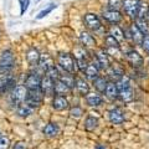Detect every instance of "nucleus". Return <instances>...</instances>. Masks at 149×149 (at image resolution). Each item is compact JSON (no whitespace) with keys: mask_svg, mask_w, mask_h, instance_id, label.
<instances>
[{"mask_svg":"<svg viewBox=\"0 0 149 149\" xmlns=\"http://www.w3.org/2000/svg\"><path fill=\"white\" fill-rule=\"evenodd\" d=\"M71 92V87L66 85L63 81L57 80L55 82V95L56 96H65Z\"/></svg>","mask_w":149,"mask_h":149,"instance_id":"f8f14e48","label":"nucleus"},{"mask_svg":"<svg viewBox=\"0 0 149 149\" xmlns=\"http://www.w3.org/2000/svg\"><path fill=\"white\" fill-rule=\"evenodd\" d=\"M130 34H132V39L134 41V44L136 45H142L144 35L142 34V31L138 29V26L136 24H133L132 26H130Z\"/></svg>","mask_w":149,"mask_h":149,"instance_id":"a211bd4d","label":"nucleus"},{"mask_svg":"<svg viewBox=\"0 0 149 149\" xmlns=\"http://www.w3.org/2000/svg\"><path fill=\"white\" fill-rule=\"evenodd\" d=\"M0 137H1V133H0Z\"/></svg>","mask_w":149,"mask_h":149,"instance_id":"09e8293b","label":"nucleus"},{"mask_svg":"<svg viewBox=\"0 0 149 149\" xmlns=\"http://www.w3.org/2000/svg\"><path fill=\"white\" fill-rule=\"evenodd\" d=\"M139 6H141V1L139 0H123L124 11L127 13V15H129L133 19H137Z\"/></svg>","mask_w":149,"mask_h":149,"instance_id":"20e7f679","label":"nucleus"},{"mask_svg":"<svg viewBox=\"0 0 149 149\" xmlns=\"http://www.w3.org/2000/svg\"><path fill=\"white\" fill-rule=\"evenodd\" d=\"M96 149H104V147H102V146H98V147H97Z\"/></svg>","mask_w":149,"mask_h":149,"instance_id":"49530a36","label":"nucleus"},{"mask_svg":"<svg viewBox=\"0 0 149 149\" xmlns=\"http://www.w3.org/2000/svg\"><path fill=\"white\" fill-rule=\"evenodd\" d=\"M40 90L42 91L44 96H52L55 93V81L51 80L49 76H45L41 78V86H40Z\"/></svg>","mask_w":149,"mask_h":149,"instance_id":"39448f33","label":"nucleus"},{"mask_svg":"<svg viewBox=\"0 0 149 149\" xmlns=\"http://www.w3.org/2000/svg\"><path fill=\"white\" fill-rule=\"evenodd\" d=\"M76 88H77V91L80 92V95H82V96H85L90 92V86H88L87 82L85 80H82V78H77L76 80Z\"/></svg>","mask_w":149,"mask_h":149,"instance_id":"5701e85b","label":"nucleus"},{"mask_svg":"<svg viewBox=\"0 0 149 149\" xmlns=\"http://www.w3.org/2000/svg\"><path fill=\"white\" fill-rule=\"evenodd\" d=\"M148 15H149V9H148Z\"/></svg>","mask_w":149,"mask_h":149,"instance_id":"de8ad7c7","label":"nucleus"},{"mask_svg":"<svg viewBox=\"0 0 149 149\" xmlns=\"http://www.w3.org/2000/svg\"><path fill=\"white\" fill-rule=\"evenodd\" d=\"M82 114H83V111H82V108L81 107H72L71 109H70V116H71L72 118H76V119H78V118H81L82 117Z\"/></svg>","mask_w":149,"mask_h":149,"instance_id":"c9c22d12","label":"nucleus"},{"mask_svg":"<svg viewBox=\"0 0 149 149\" xmlns=\"http://www.w3.org/2000/svg\"><path fill=\"white\" fill-rule=\"evenodd\" d=\"M107 80L104 77H97L95 81H93V85H95L96 90L98 92H104L106 91V87H107Z\"/></svg>","mask_w":149,"mask_h":149,"instance_id":"cd10ccee","label":"nucleus"},{"mask_svg":"<svg viewBox=\"0 0 149 149\" xmlns=\"http://www.w3.org/2000/svg\"><path fill=\"white\" fill-rule=\"evenodd\" d=\"M15 86V78L11 76H4L0 78V93L9 91Z\"/></svg>","mask_w":149,"mask_h":149,"instance_id":"9b49d317","label":"nucleus"},{"mask_svg":"<svg viewBox=\"0 0 149 149\" xmlns=\"http://www.w3.org/2000/svg\"><path fill=\"white\" fill-rule=\"evenodd\" d=\"M136 25L138 26V29L142 31V34H143L144 36L149 35V26H148V24H147L146 19H137Z\"/></svg>","mask_w":149,"mask_h":149,"instance_id":"c756f323","label":"nucleus"},{"mask_svg":"<svg viewBox=\"0 0 149 149\" xmlns=\"http://www.w3.org/2000/svg\"><path fill=\"white\" fill-rule=\"evenodd\" d=\"M96 60H97V62H98V65L101 66V68H104V70L109 68V60H108V56H107V54L104 52V51L100 50L96 55Z\"/></svg>","mask_w":149,"mask_h":149,"instance_id":"aec40b11","label":"nucleus"},{"mask_svg":"<svg viewBox=\"0 0 149 149\" xmlns=\"http://www.w3.org/2000/svg\"><path fill=\"white\" fill-rule=\"evenodd\" d=\"M97 125H98V119L96 117H93V116H88L86 122H85V127L87 130H95L97 128Z\"/></svg>","mask_w":149,"mask_h":149,"instance_id":"c85d7f7f","label":"nucleus"},{"mask_svg":"<svg viewBox=\"0 0 149 149\" xmlns=\"http://www.w3.org/2000/svg\"><path fill=\"white\" fill-rule=\"evenodd\" d=\"M100 68H101V66L98 65V62H97V60H96V63L95 62H93V63H88V66H87L86 71H85L86 77L88 78V80H91V81H95L96 78L98 77Z\"/></svg>","mask_w":149,"mask_h":149,"instance_id":"1a4fd4ad","label":"nucleus"},{"mask_svg":"<svg viewBox=\"0 0 149 149\" xmlns=\"http://www.w3.org/2000/svg\"><path fill=\"white\" fill-rule=\"evenodd\" d=\"M54 9H56V5H55V4H50V5L46 8V9H44L42 11H40V13H39V15L36 16V19H37V20H40V19L45 17L46 15H47V14H50L51 11H52Z\"/></svg>","mask_w":149,"mask_h":149,"instance_id":"e433bc0d","label":"nucleus"},{"mask_svg":"<svg viewBox=\"0 0 149 149\" xmlns=\"http://www.w3.org/2000/svg\"><path fill=\"white\" fill-rule=\"evenodd\" d=\"M118 97L120 100H122L123 102H130V101H133L134 98V92L132 91V88H127V90H123V91H119V95Z\"/></svg>","mask_w":149,"mask_h":149,"instance_id":"b1692460","label":"nucleus"},{"mask_svg":"<svg viewBox=\"0 0 149 149\" xmlns=\"http://www.w3.org/2000/svg\"><path fill=\"white\" fill-rule=\"evenodd\" d=\"M108 8L109 10L119 11L123 8V0H108Z\"/></svg>","mask_w":149,"mask_h":149,"instance_id":"473e14b6","label":"nucleus"},{"mask_svg":"<svg viewBox=\"0 0 149 149\" xmlns=\"http://www.w3.org/2000/svg\"><path fill=\"white\" fill-rule=\"evenodd\" d=\"M127 58L130 62V65H133V66H136V67H139V66L143 65V57L134 50L129 51V52L127 54Z\"/></svg>","mask_w":149,"mask_h":149,"instance_id":"dca6fc26","label":"nucleus"},{"mask_svg":"<svg viewBox=\"0 0 149 149\" xmlns=\"http://www.w3.org/2000/svg\"><path fill=\"white\" fill-rule=\"evenodd\" d=\"M73 55L76 60H86V49L83 46L82 47H76L73 51Z\"/></svg>","mask_w":149,"mask_h":149,"instance_id":"f704fd0d","label":"nucleus"},{"mask_svg":"<svg viewBox=\"0 0 149 149\" xmlns=\"http://www.w3.org/2000/svg\"><path fill=\"white\" fill-rule=\"evenodd\" d=\"M57 62L65 71L71 73V74L74 72V68H76V66H77L76 61H74L73 57H72V55H70V54H63V52L60 54L58 58H57Z\"/></svg>","mask_w":149,"mask_h":149,"instance_id":"f257e3e1","label":"nucleus"},{"mask_svg":"<svg viewBox=\"0 0 149 149\" xmlns=\"http://www.w3.org/2000/svg\"><path fill=\"white\" fill-rule=\"evenodd\" d=\"M109 76L111 77H114L116 80H119V78L123 76V72L120 71L119 68H112L111 71H109Z\"/></svg>","mask_w":149,"mask_h":149,"instance_id":"a19ab883","label":"nucleus"},{"mask_svg":"<svg viewBox=\"0 0 149 149\" xmlns=\"http://www.w3.org/2000/svg\"><path fill=\"white\" fill-rule=\"evenodd\" d=\"M32 111H34V108L32 107H30L29 104H20L17 107V114L21 116V117H27V116H30L32 113Z\"/></svg>","mask_w":149,"mask_h":149,"instance_id":"a878e982","label":"nucleus"},{"mask_svg":"<svg viewBox=\"0 0 149 149\" xmlns=\"http://www.w3.org/2000/svg\"><path fill=\"white\" fill-rule=\"evenodd\" d=\"M104 41H106V45H107V47H108V49H114V50H118L119 49V42L112 35L107 36Z\"/></svg>","mask_w":149,"mask_h":149,"instance_id":"2f4dec72","label":"nucleus"},{"mask_svg":"<svg viewBox=\"0 0 149 149\" xmlns=\"http://www.w3.org/2000/svg\"><path fill=\"white\" fill-rule=\"evenodd\" d=\"M27 92L29 91H27V88L25 86H17L13 92V101L19 106L22 104L26 101Z\"/></svg>","mask_w":149,"mask_h":149,"instance_id":"0eeeda50","label":"nucleus"},{"mask_svg":"<svg viewBox=\"0 0 149 149\" xmlns=\"http://www.w3.org/2000/svg\"><path fill=\"white\" fill-rule=\"evenodd\" d=\"M103 17L107 21H109L111 24H118V22L122 21V15H120L119 11H114V10H106L103 11Z\"/></svg>","mask_w":149,"mask_h":149,"instance_id":"9d476101","label":"nucleus"},{"mask_svg":"<svg viewBox=\"0 0 149 149\" xmlns=\"http://www.w3.org/2000/svg\"><path fill=\"white\" fill-rule=\"evenodd\" d=\"M46 76H49L51 80H54L56 82L57 80H60V76H61V74H60L57 68H56L55 66H52V67H50L47 71H46Z\"/></svg>","mask_w":149,"mask_h":149,"instance_id":"72a5a7b5","label":"nucleus"},{"mask_svg":"<svg viewBox=\"0 0 149 149\" xmlns=\"http://www.w3.org/2000/svg\"><path fill=\"white\" fill-rule=\"evenodd\" d=\"M104 95L108 97L109 100L118 98L119 91L117 88V85H116L114 82H108V83H107V87H106V91H104Z\"/></svg>","mask_w":149,"mask_h":149,"instance_id":"f3484780","label":"nucleus"},{"mask_svg":"<svg viewBox=\"0 0 149 149\" xmlns=\"http://www.w3.org/2000/svg\"><path fill=\"white\" fill-rule=\"evenodd\" d=\"M39 65H40V67L42 68L45 72L47 71V70H49L50 67L55 66V65H54V60H52V57H51L50 55H47V54H45V55H42V56L40 57Z\"/></svg>","mask_w":149,"mask_h":149,"instance_id":"4be33fe9","label":"nucleus"},{"mask_svg":"<svg viewBox=\"0 0 149 149\" xmlns=\"http://www.w3.org/2000/svg\"><path fill=\"white\" fill-rule=\"evenodd\" d=\"M71 74V73H70ZM70 74H67V76H60V80L61 81H63L66 85H68L70 87H72L73 86V83H74V81H73V78L70 76Z\"/></svg>","mask_w":149,"mask_h":149,"instance_id":"37998d69","label":"nucleus"},{"mask_svg":"<svg viewBox=\"0 0 149 149\" xmlns=\"http://www.w3.org/2000/svg\"><path fill=\"white\" fill-rule=\"evenodd\" d=\"M24 85L27 88V91L39 90L41 86V77L37 73H29L24 82Z\"/></svg>","mask_w":149,"mask_h":149,"instance_id":"423d86ee","label":"nucleus"},{"mask_svg":"<svg viewBox=\"0 0 149 149\" xmlns=\"http://www.w3.org/2000/svg\"><path fill=\"white\" fill-rule=\"evenodd\" d=\"M13 149H26V144L24 142H17V143L14 144Z\"/></svg>","mask_w":149,"mask_h":149,"instance_id":"a18cd8bd","label":"nucleus"},{"mask_svg":"<svg viewBox=\"0 0 149 149\" xmlns=\"http://www.w3.org/2000/svg\"><path fill=\"white\" fill-rule=\"evenodd\" d=\"M40 57H41V55L36 49H30L26 52V60L30 65H39Z\"/></svg>","mask_w":149,"mask_h":149,"instance_id":"412c9836","label":"nucleus"},{"mask_svg":"<svg viewBox=\"0 0 149 149\" xmlns=\"http://www.w3.org/2000/svg\"><path fill=\"white\" fill-rule=\"evenodd\" d=\"M10 147V139L8 137H0V149H9Z\"/></svg>","mask_w":149,"mask_h":149,"instance_id":"58836bf2","label":"nucleus"},{"mask_svg":"<svg viewBox=\"0 0 149 149\" xmlns=\"http://www.w3.org/2000/svg\"><path fill=\"white\" fill-rule=\"evenodd\" d=\"M142 46H143V49L146 50L147 52L149 54V35L144 36V39H143V42H142Z\"/></svg>","mask_w":149,"mask_h":149,"instance_id":"c03bdc74","label":"nucleus"},{"mask_svg":"<svg viewBox=\"0 0 149 149\" xmlns=\"http://www.w3.org/2000/svg\"><path fill=\"white\" fill-rule=\"evenodd\" d=\"M86 101H87V104L91 106V107H97L102 104V97L98 95V93H95V92H88L86 95Z\"/></svg>","mask_w":149,"mask_h":149,"instance_id":"2eb2a0df","label":"nucleus"},{"mask_svg":"<svg viewBox=\"0 0 149 149\" xmlns=\"http://www.w3.org/2000/svg\"><path fill=\"white\" fill-rule=\"evenodd\" d=\"M85 24L90 30L97 31L101 29V20L98 19V16L95 15V14H86L85 15Z\"/></svg>","mask_w":149,"mask_h":149,"instance_id":"6e6552de","label":"nucleus"},{"mask_svg":"<svg viewBox=\"0 0 149 149\" xmlns=\"http://www.w3.org/2000/svg\"><path fill=\"white\" fill-rule=\"evenodd\" d=\"M76 65H77V67L80 71L85 72L87 66H88V62H87V60H76Z\"/></svg>","mask_w":149,"mask_h":149,"instance_id":"ea45409f","label":"nucleus"},{"mask_svg":"<svg viewBox=\"0 0 149 149\" xmlns=\"http://www.w3.org/2000/svg\"><path fill=\"white\" fill-rule=\"evenodd\" d=\"M80 41H81V44L83 47H95L96 46V40H95V37H93L91 34H88V32H85L83 31L82 34L80 35Z\"/></svg>","mask_w":149,"mask_h":149,"instance_id":"ddd939ff","label":"nucleus"},{"mask_svg":"<svg viewBox=\"0 0 149 149\" xmlns=\"http://www.w3.org/2000/svg\"><path fill=\"white\" fill-rule=\"evenodd\" d=\"M44 133L47 137H55V136H57V134H58V127H57V124H55V123L46 124V127L44 129Z\"/></svg>","mask_w":149,"mask_h":149,"instance_id":"393cba45","label":"nucleus"},{"mask_svg":"<svg viewBox=\"0 0 149 149\" xmlns=\"http://www.w3.org/2000/svg\"><path fill=\"white\" fill-rule=\"evenodd\" d=\"M109 120L113 124H122L124 122V116L119 109H112L109 111Z\"/></svg>","mask_w":149,"mask_h":149,"instance_id":"6ab92c4d","label":"nucleus"},{"mask_svg":"<svg viewBox=\"0 0 149 149\" xmlns=\"http://www.w3.org/2000/svg\"><path fill=\"white\" fill-rule=\"evenodd\" d=\"M52 107L56 111H65L68 108V101L65 98V96H56L52 102Z\"/></svg>","mask_w":149,"mask_h":149,"instance_id":"4468645a","label":"nucleus"},{"mask_svg":"<svg viewBox=\"0 0 149 149\" xmlns=\"http://www.w3.org/2000/svg\"><path fill=\"white\" fill-rule=\"evenodd\" d=\"M116 85H117L118 91H123V90H127V88H130L129 87V78L127 76H124V74L117 81Z\"/></svg>","mask_w":149,"mask_h":149,"instance_id":"7c9ffc66","label":"nucleus"},{"mask_svg":"<svg viewBox=\"0 0 149 149\" xmlns=\"http://www.w3.org/2000/svg\"><path fill=\"white\" fill-rule=\"evenodd\" d=\"M109 35L113 36L114 39L118 41V42L124 39V34H123L122 29H120V27H118L117 25H112V27H111V34H109Z\"/></svg>","mask_w":149,"mask_h":149,"instance_id":"bb28decb","label":"nucleus"},{"mask_svg":"<svg viewBox=\"0 0 149 149\" xmlns=\"http://www.w3.org/2000/svg\"><path fill=\"white\" fill-rule=\"evenodd\" d=\"M19 3H20V8H21L20 14L21 15H24V14L26 13V10H27V8H29L30 0H19Z\"/></svg>","mask_w":149,"mask_h":149,"instance_id":"79ce46f5","label":"nucleus"},{"mask_svg":"<svg viewBox=\"0 0 149 149\" xmlns=\"http://www.w3.org/2000/svg\"><path fill=\"white\" fill-rule=\"evenodd\" d=\"M14 55L10 50H5L0 56V72L5 73L14 67Z\"/></svg>","mask_w":149,"mask_h":149,"instance_id":"f03ea898","label":"nucleus"},{"mask_svg":"<svg viewBox=\"0 0 149 149\" xmlns=\"http://www.w3.org/2000/svg\"><path fill=\"white\" fill-rule=\"evenodd\" d=\"M42 98H44V93L39 88V90H32L27 92V97L25 102H26V104L35 108V107H39L42 103Z\"/></svg>","mask_w":149,"mask_h":149,"instance_id":"7ed1b4c3","label":"nucleus"},{"mask_svg":"<svg viewBox=\"0 0 149 149\" xmlns=\"http://www.w3.org/2000/svg\"><path fill=\"white\" fill-rule=\"evenodd\" d=\"M148 9L149 8L147 6V4H142L141 3V6H139L137 19H146V15H148Z\"/></svg>","mask_w":149,"mask_h":149,"instance_id":"4c0bfd02","label":"nucleus"}]
</instances>
